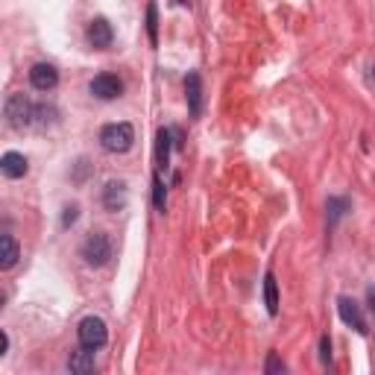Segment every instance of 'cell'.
I'll return each instance as SVG.
<instances>
[{"label": "cell", "mask_w": 375, "mask_h": 375, "mask_svg": "<svg viewBox=\"0 0 375 375\" xmlns=\"http://www.w3.org/2000/svg\"><path fill=\"white\" fill-rule=\"evenodd\" d=\"M132 141H135V129H132V124H126V120L109 124L100 132V147L106 152H126V150H132Z\"/></svg>", "instance_id": "cell-1"}, {"label": "cell", "mask_w": 375, "mask_h": 375, "mask_svg": "<svg viewBox=\"0 0 375 375\" xmlns=\"http://www.w3.org/2000/svg\"><path fill=\"white\" fill-rule=\"evenodd\" d=\"M284 370H288V367H284V361L275 355V352H270V355H267V363H264V372H267V375H282Z\"/></svg>", "instance_id": "cell-20"}, {"label": "cell", "mask_w": 375, "mask_h": 375, "mask_svg": "<svg viewBox=\"0 0 375 375\" xmlns=\"http://www.w3.org/2000/svg\"><path fill=\"white\" fill-rule=\"evenodd\" d=\"M346 208H349V200H340V196H332V200H328V223H337L340 217L346 214Z\"/></svg>", "instance_id": "cell-19"}, {"label": "cell", "mask_w": 375, "mask_h": 375, "mask_svg": "<svg viewBox=\"0 0 375 375\" xmlns=\"http://www.w3.org/2000/svg\"><path fill=\"white\" fill-rule=\"evenodd\" d=\"M50 124H56V109L53 106H36V115H32V126L36 129H47Z\"/></svg>", "instance_id": "cell-16"}, {"label": "cell", "mask_w": 375, "mask_h": 375, "mask_svg": "<svg viewBox=\"0 0 375 375\" xmlns=\"http://www.w3.org/2000/svg\"><path fill=\"white\" fill-rule=\"evenodd\" d=\"M112 38H115V32H112V24H109L106 18H94L91 24H88V41H91V47L109 50L112 47Z\"/></svg>", "instance_id": "cell-9"}, {"label": "cell", "mask_w": 375, "mask_h": 375, "mask_svg": "<svg viewBox=\"0 0 375 375\" xmlns=\"http://www.w3.org/2000/svg\"><path fill=\"white\" fill-rule=\"evenodd\" d=\"M147 32H150V44L156 47L159 44V9H156V3L147 6Z\"/></svg>", "instance_id": "cell-18"}, {"label": "cell", "mask_w": 375, "mask_h": 375, "mask_svg": "<svg viewBox=\"0 0 375 375\" xmlns=\"http://www.w3.org/2000/svg\"><path fill=\"white\" fill-rule=\"evenodd\" d=\"M6 352H9V334L0 332V355H6Z\"/></svg>", "instance_id": "cell-23"}, {"label": "cell", "mask_w": 375, "mask_h": 375, "mask_svg": "<svg viewBox=\"0 0 375 375\" xmlns=\"http://www.w3.org/2000/svg\"><path fill=\"white\" fill-rule=\"evenodd\" d=\"M21 258L18 240L12 235H0V270H12Z\"/></svg>", "instance_id": "cell-13"}, {"label": "cell", "mask_w": 375, "mask_h": 375, "mask_svg": "<svg viewBox=\"0 0 375 375\" xmlns=\"http://www.w3.org/2000/svg\"><path fill=\"white\" fill-rule=\"evenodd\" d=\"M337 311H340V319H343L346 326H352L358 334H367V319L361 317V305L355 299L340 296V299H337Z\"/></svg>", "instance_id": "cell-5"}, {"label": "cell", "mask_w": 375, "mask_h": 375, "mask_svg": "<svg viewBox=\"0 0 375 375\" xmlns=\"http://www.w3.org/2000/svg\"><path fill=\"white\" fill-rule=\"evenodd\" d=\"M152 205H156L161 214H164V208H168V188H164L159 173L152 176Z\"/></svg>", "instance_id": "cell-17"}, {"label": "cell", "mask_w": 375, "mask_h": 375, "mask_svg": "<svg viewBox=\"0 0 375 375\" xmlns=\"http://www.w3.org/2000/svg\"><path fill=\"white\" fill-rule=\"evenodd\" d=\"M179 3H188V0H179Z\"/></svg>", "instance_id": "cell-24"}, {"label": "cell", "mask_w": 375, "mask_h": 375, "mask_svg": "<svg viewBox=\"0 0 375 375\" xmlns=\"http://www.w3.org/2000/svg\"><path fill=\"white\" fill-rule=\"evenodd\" d=\"M76 217H80V208H76V205H68V208H65V217H62V226L76 223Z\"/></svg>", "instance_id": "cell-22"}, {"label": "cell", "mask_w": 375, "mask_h": 375, "mask_svg": "<svg viewBox=\"0 0 375 375\" xmlns=\"http://www.w3.org/2000/svg\"><path fill=\"white\" fill-rule=\"evenodd\" d=\"M82 258H85V264H91V267H106V264L112 261V240H109L106 231L88 235V240L82 244Z\"/></svg>", "instance_id": "cell-3"}, {"label": "cell", "mask_w": 375, "mask_h": 375, "mask_svg": "<svg viewBox=\"0 0 375 375\" xmlns=\"http://www.w3.org/2000/svg\"><path fill=\"white\" fill-rule=\"evenodd\" d=\"M126 200H129V191H126V182H109L106 185V191H103V205H106V212H124L126 208Z\"/></svg>", "instance_id": "cell-10"}, {"label": "cell", "mask_w": 375, "mask_h": 375, "mask_svg": "<svg viewBox=\"0 0 375 375\" xmlns=\"http://www.w3.org/2000/svg\"><path fill=\"white\" fill-rule=\"evenodd\" d=\"M94 367H97L94 349L80 346L76 352H71V358H68V370H71V372H76V375H88V372H94Z\"/></svg>", "instance_id": "cell-11"}, {"label": "cell", "mask_w": 375, "mask_h": 375, "mask_svg": "<svg viewBox=\"0 0 375 375\" xmlns=\"http://www.w3.org/2000/svg\"><path fill=\"white\" fill-rule=\"evenodd\" d=\"M264 302H267L270 317L279 314V282H275L273 273L264 275Z\"/></svg>", "instance_id": "cell-15"}, {"label": "cell", "mask_w": 375, "mask_h": 375, "mask_svg": "<svg viewBox=\"0 0 375 375\" xmlns=\"http://www.w3.org/2000/svg\"><path fill=\"white\" fill-rule=\"evenodd\" d=\"M0 170H3L6 179H21V176H27V159L21 152H3Z\"/></svg>", "instance_id": "cell-12"}, {"label": "cell", "mask_w": 375, "mask_h": 375, "mask_svg": "<svg viewBox=\"0 0 375 375\" xmlns=\"http://www.w3.org/2000/svg\"><path fill=\"white\" fill-rule=\"evenodd\" d=\"M76 337H80V346L97 352L100 346H106L109 328H106V323H103L100 317H85L82 323H80V328H76Z\"/></svg>", "instance_id": "cell-4"}, {"label": "cell", "mask_w": 375, "mask_h": 375, "mask_svg": "<svg viewBox=\"0 0 375 375\" xmlns=\"http://www.w3.org/2000/svg\"><path fill=\"white\" fill-rule=\"evenodd\" d=\"M170 147H173L170 129H159V135H156V164L161 170L170 168Z\"/></svg>", "instance_id": "cell-14"}, {"label": "cell", "mask_w": 375, "mask_h": 375, "mask_svg": "<svg viewBox=\"0 0 375 375\" xmlns=\"http://www.w3.org/2000/svg\"><path fill=\"white\" fill-rule=\"evenodd\" d=\"M120 91H124V82L115 73H100L91 80V94L100 100H115V97H120Z\"/></svg>", "instance_id": "cell-7"}, {"label": "cell", "mask_w": 375, "mask_h": 375, "mask_svg": "<svg viewBox=\"0 0 375 375\" xmlns=\"http://www.w3.org/2000/svg\"><path fill=\"white\" fill-rule=\"evenodd\" d=\"M32 115H36V106H32L24 94H9L6 106H3V117L12 129H27L32 126Z\"/></svg>", "instance_id": "cell-2"}, {"label": "cell", "mask_w": 375, "mask_h": 375, "mask_svg": "<svg viewBox=\"0 0 375 375\" xmlns=\"http://www.w3.org/2000/svg\"><path fill=\"white\" fill-rule=\"evenodd\" d=\"M319 361H323V363L332 361V340H328V334L319 340Z\"/></svg>", "instance_id": "cell-21"}, {"label": "cell", "mask_w": 375, "mask_h": 375, "mask_svg": "<svg viewBox=\"0 0 375 375\" xmlns=\"http://www.w3.org/2000/svg\"><path fill=\"white\" fill-rule=\"evenodd\" d=\"M185 100H188L191 117L203 115V82H200V73H194V71L185 76Z\"/></svg>", "instance_id": "cell-8"}, {"label": "cell", "mask_w": 375, "mask_h": 375, "mask_svg": "<svg viewBox=\"0 0 375 375\" xmlns=\"http://www.w3.org/2000/svg\"><path fill=\"white\" fill-rule=\"evenodd\" d=\"M30 82L36 91H53V88L59 85V71L53 68V65H32V71H30Z\"/></svg>", "instance_id": "cell-6"}]
</instances>
